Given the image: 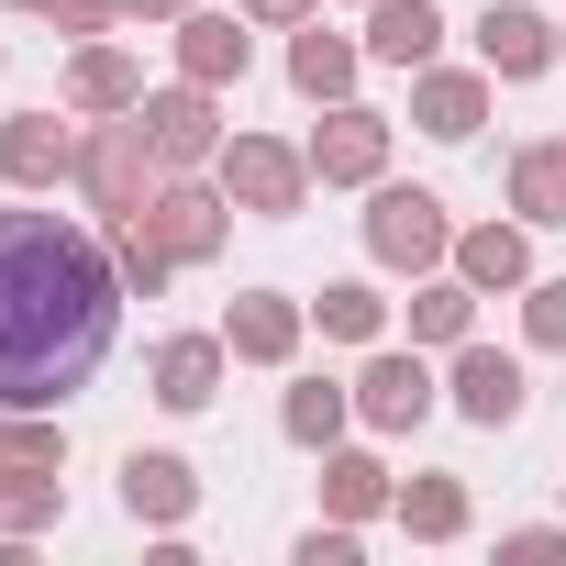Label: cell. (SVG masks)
<instances>
[{
	"mask_svg": "<svg viewBox=\"0 0 566 566\" xmlns=\"http://www.w3.org/2000/svg\"><path fill=\"white\" fill-rule=\"evenodd\" d=\"M123 266L56 211H0V411H56L101 378Z\"/></svg>",
	"mask_w": 566,
	"mask_h": 566,
	"instance_id": "6da1fadb",
	"label": "cell"
},
{
	"mask_svg": "<svg viewBox=\"0 0 566 566\" xmlns=\"http://www.w3.org/2000/svg\"><path fill=\"white\" fill-rule=\"evenodd\" d=\"M156 145H145V123L134 112H101V134L78 145V189H90V211H112V222H134L145 200H156Z\"/></svg>",
	"mask_w": 566,
	"mask_h": 566,
	"instance_id": "7a4b0ae2",
	"label": "cell"
},
{
	"mask_svg": "<svg viewBox=\"0 0 566 566\" xmlns=\"http://www.w3.org/2000/svg\"><path fill=\"white\" fill-rule=\"evenodd\" d=\"M134 222H145L178 266H211V255L233 244V189H222V178H156V200H145Z\"/></svg>",
	"mask_w": 566,
	"mask_h": 566,
	"instance_id": "3957f363",
	"label": "cell"
},
{
	"mask_svg": "<svg viewBox=\"0 0 566 566\" xmlns=\"http://www.w3.org/2000/svg\"><path fill=\"white\" fill-rule=\"evenodd\" d=\"M211 167H222L233 211H266V222L312 200V145H266V134H233V145H222Z\"/></svg>",
	"mask_w": 566,
	"mask_h": 566,
	"instance_id": "277c9868",
	"label": "cell"
},
{
	"mask_svg": "<svg viewBox=\"0 0 566 566\" xmlns=\"http://www.w3.org/2000/svg\"><path fill=\"white\" fill-rule=\"evenodd\" d=\"M134 123H145V145H156V167H167V178H189V167H211V156H222V112H211V90H200V78L145 90V101H134Z\"/></svg>",
	"mask_w": 566,
	"mask_h": 566,
	"instance_id": "5b68a950",
	"label": "cell"
},
{
	"mask_svg": "<svg viewBox=\"0 0 566 566\" xmlns=\"http://www.w3.org/2000/svg\"><path fill=\"white\" fill-rule=\"evenodd\" d=\"M367 255H378V266H444V255H455L444 200H433V189H378V200H367Z\"/></svg>",
	"mask_w": 566,
	"mask_h": 566,
	"instance_id": "8992f818",
	"label": "cell"
},
{
	"mask_svg": "<svg viewBox=\"0 0 566 566\" xmlns=\"http://www.w3.org/2000/svg\"><path fill=\"white\" fill-rule=\"evenodd\" d=\"M378 167H389V123L356 112V101H334L323 134H312V178H323V189H367Z\"/></svg>",
	"mask_w": 566,
	"mask_h": 566,
	"instance_id": "52a82bcc",
	"label": "cell"
},
{
	"mask_svg": "<svg viewBox=\"0 0 566 566\" xmlns=\"http://www.w3.org/2000/svg\"><path fill=\"white\" fill-rule=\"evenodd\" d=\"M0 178H12V189H56V178H78V134H67L56 112H12V123H0Z\"/></svg>",
	"mask_w": 566,
	"mask_h": 566,
	"instance_id": "ba28073f",
	"label": "cell"
},
{
	"mask_svg": "<svg viewBox=\"0 0 566 566\" xmlns=\"http://www.w3.org/2000/svg\"><path fill=\"white\" fill-rule=\"evenodd\" d=\"M478 67L489 78H544L555 67V23L522 12V0H489V12H478Z\"/></svg>",
	"mask_w": 566,
	"mask_h": 566,
	"instance_id": "9c48e42d",
	"label": "cell"
},
{
	"mask_svg": "<svg viewBox=\"0 0 566 566\" xmlns=\"http://www.w3.org/2000/svg\"><path fill=\"white\" fill-rule=\"evenodd\" d=\"M411 123H422L433 145H467V134L489 123V67H422V90H411Z\"/></svg>",
	"mask_w": 566,
	"mask_h": 566,
	"instance_id": "30bf717a",
	"label": "cell"
},
{
	"mask_svg": "<svg viewBox=\"0 0 566 566\" xmlns=\"http://www.w3.org/2000/svg\"><path fill=\"white\" fill-rule=\"evenodd\" d=\"M222 356H233L222 334H167L156 345V400L167 411H211L222 400Z\"/></svg>",
	"mask_w": 566,
	"mask_h": 566,
	"instance_id": "8fae6325",
	"label": "cell"
},
{
	"mask_svg": "<svg viewBox=\"0 0 566 566\" xmlns=\"http://www.w3.org/2000/svg\"><path fill=\"white\" fill-rule=\"evenodd\" d=\"M244 12H178V78H200V90H222V78H244Z\"/></svg>",
	"mask_w": 566,
	"mask_h": 566,
	"instance_id": "7c38bea8",
	"label": "cell"
},
{
	"mask_svg": "<svg viewBox=\"0 0 566 566\" xmlns=\"http://www.w3.org/2000/svg\"><path fill=\"white\" fill-rule=\"evenodd\" d=\"M356 411H367L378 433H411V422L433 411V378H422V356H367V378H356Z\"/></svg>",
	"mask_w": 566,
	"mask_h": 566,
	"instance_id": "4fadbf2b",
	"label": "cell"
},
{
	"mask_svg": "<svg viewBox=\"0 0 566 566\" xmlns=\"http://www.w3.org/2000/svg\"><path fill=\"white\" fill-rule=\"evenodd\" d=\"M222 345H233L244 367H290V356H301V301H277V290H255V301H233V323H222Z\"/></svg>",
	"mask_w": 566,
	"mask_h": 566,
	"instance_id": "5bb4252c",
	"label": "cell"
},
{
	"mask_svg": "<svg viewBox=\"0 0 566 566\" xmlns=\"http://www.w3.org/2000/svg\"><path fill=\"white\" fill-rule=\"evenodd\" d=\"M433 45H444L433 0H367V56L378 67H433Z\"/></svg>",
	"mask_w": 566,
	"mask_h": 566,
	"instance_id": "9a60e30c",
	"label": "cell"
},
{
	"mask_svg": "<svg viewBox=\"0 0 566 566\" xmlns=\"http://www.w3.org/2000/svg\"><path fill=\"white\" fill-rule=\"evenodd\" d=\"M455 411H467V422H489V433H500V422H522V367H511L500 345H467V356H455Z\"/></svg>",
	"mask_w": 566,
	"mask_h": 566,
	"instance_id": "2e32d148",
	"label": "cell"
},
{
	"mask_svg": "<svg viewBox=\"0 0 566 566\" xmlns=\"http://www.w3.org/2000/svg\"><path fill=\"white\" fill-rule=\"evenodd\" d=\"M145 101V67L123 45H78L67 56V112H134Z\"/></svg>",
	"mask_w": 566,
	"mask_h": 566,
	"instance_id": "e0dca14e",
	"label": "cell"
},
{
	"mask_svg": "<svg viewBox=\"0 0 566 566\" xmlns=\"http://www.w3.org/2000/svg\"><path fill=\"white\" fill-rule=\"evenodd\" d=\"M189 500H200L189 455H123V511L134 522H189Z\"/></svg>",
	"mask_w": 566,
	"mask_h": 566,
	"instance_id": "ac0fdd59",
	"label": "cell"
},
{
	"mask_svg": "<svg viewBox=\"0 0 566 566\" xmlns=\"http://www.w3.org/2000/svg\"><path fill=\"white\" fill-rule=\"evenodd\" d=\"M455 277L467 290H533V244L511 222H478V233H455Z\"/></svg>",
	"mask_w": 566,
	"mask_h": 566,
	"instance_id": "d6986e66",
	"label": "cell"
},
{
	"mask_svg": "<svg viewBox=\"0 0 566 566\" xmlns=\"http://www.w3.org/2000/svg\"><path fill=\"white\" fill-rule=\"evenodd\" d=\"M345 411H356V389H334V378H301L290 400H277V433H290V444H312V455H334Z\"/></svg>",
	"mask_w": 566,
	"mask_h": 566,
	"instance_id": "ffe728a7",
	"label": "cell"
},
{
	"mask_svg": "<svg viewBox=\"0 0 566 566\" xmlns=\"http://www.w3.org/2000/svg\"><path fill=\"white\" fill-rule=\"evenodd\" d=\"M290 90H301V101H345V90H356V45L323 34V23L290 34Z\"/></svg>",
	"mask_w": 566,
	"mask_h": 566,
	"instance_id": "44dd1931",
	"label": "cell"
},
{
	"mask_svg": "<svg viewBox=\"0 0 566 566\" xmlns=\"http://www.w3.org/2000/svg\"><path fill=\"white\" fill-rule=\"evenodd\" d=\"M511 211L522 222H566V145H522L511 156Z\"/></svg>",
	"mask_w": 566,
	"mask_h": 566,
	"instance_id": "7402d4cb",
	"label": "cell"
},
{
	"mask_svg": "<svg viewBox=\"0 0 566 566\" xmlns=\"http://www.w3.org/2000/svg\"><path fill=\"white\" fill-rule=\"evenodd\" d=\"M56 511H67L56 467H0V533H45Z\"/></svg>",
	"mask_w": 566,
	"mask_h": 566,
	"instance_id": "603a6c76",
	"label": "cell"
},
{
	"mask_svg": "<svg viewBox=\"0 0 566 566\" xmlns=\"http://www.w3.org/2000/svg\"><path fill=\"white\" fill-rule=\"evenodd\" d=\"M400 522H411V544H455L467 533V489L455 478H411L400 489Z\"/></svg>",
	"mask_w": 566,
	"mask_h": 566,
	"instance_id": "cb8c5ba5",
	"label": "cell"
},
{
	"mask_svg": "<svg viewBox=\"0 0 566 566\" xmlns=\"http://www.w3.org/2000/svg\"><path fill=\"white\" fill-rule=\"evenodd\" d=\"M323 500H334V522H367L389 500V467L378 455H323Z\"/></svg>",
	"mask_w": 566,
	"mask_h": 566,
	"instance_id": "d4e9b609",
	"label": "cell"
},
{
	"mask_svg": "<svg viewBox=\"0 0 566 566\" xmlns=\"http://www.w3.org/2000/svg\"><path fill=\"white\" fill-rule=\"evenodd\" d=\"M467 312H478L467 277H433V290L411 301V334H422V345H467Z\"/></svg>",
	"mask_w": 566,
	"mask_h": 566,
	"instance_id": "484cf974",
	"label": "cell"
},
{
	"mask_svg": "<svg viewBox=\"0 0 566 566\" xmlns=\"http://www.w3.org/2000/svg\"><path fill=\"white\" fill-rule=\"evenodd\" d=\"M312 312H323V334H345V345H378V323H389V301L367 290V277H345V290H323Z\"/></svg>",
	"mask_w": 566,
	"mask_h": 566,
	"instance_id": "4316f807",
	"label": "cell"
},
{
	"mask_svg": "<svg viewBox=\"0 0 566 566\" xmlns=\"http://www.w3.org/2000/svg\"><path fill=\"white\" fill-rule=\"evenodd\" d=\"M112 266H123V290H134V301H156V290H167V266H178V255H167V244H156L145 222H123V233H112Z\"/></svg>",
	"mask_w": 566,
	"mask_h": 566,
	"instance_id": "83f0119b",
	"label": "cell"
},
{
	"mask_svg": "<svg viewBox=\"0 0 566 566\" xmlns=\"http://www.w3.org/2000/svg\"><path fill=\"white\" fill-rule=\"evenodd\" d=\"M0 467H67V433H56V422H23V411H0Z\"/></svg>",
	"mask_w": 566,
	"mask_h": 566,
	"instance_id": "f1b7e54d",
	"label": "cell"
},
{
	"mask_svg": "<svg viewBox=\"0 0 566 566\" xmlns=\"http://www.w3.org/2000/svg\"><path fill=\"white\" fill-rule=\"evenodd\" d=\"M522 334L544 356H566V277H533V290H522Z\"/></svg>",
	"mask_w": 566,
	"mask_h": 566,
	"instance_id": "f546056e",
	"label": "cell"
},
{
	"mask_svg": "<svg viewBox=\"0 0 566 566\" xmlns=\"http://www.w3.org/2000/svg\"><path fill=\"white\" fill-rule=\"evenodd\" d=\"M45 12H56V34H101V23L134 12V0H45Z\"/></svg>",
	"mask_w": 566,
	"mask_h": 566,
	"instance_id": "4dcf8cb0",
	"label": "cell"
},
{
	"mask_svg": "<svg viewBox=\"0 0 566 566\" xmlns=\"http://www.w3.org/2000/svg\"><path fill=\"white\" fill-rule=\"evenodd\" d=\"M301 566H356V522H334V533H301Z\"/></svg>",
	"mask_w": 566,
	"mask_h": 566,
	"instance_id": "1f68e13d",
	"label": "cell"
},
{
	"mask_svg": "<svg viewBox=\"0 0 566 566\" xmlns=\"http://www.w3.org/2000/svg\"><path fill=\"white\" fill-rule=\"evenodd\" d=\"M244 23H312V0H233Z\"/></svg>",
	"mask_w": 566,
	"mask_h": 566,
	"instance_id": "d6a6232c",
	"label": "cell"
},
{
	"mask_svg": "<svg viewBox=\"0 0 566 566\" xmlns=\"http://www.w3.org/2000/svg\"><path fill=\"white\" fill-rule=\"evenodd\" d=\"M134 12H189V0H134Z\"/></svg>",
	"mask_w": 566,
	"mask_h": 566,
	"instance_id": "836d02e7",
	"label": "cell"
},
{
	"mask_svg": "<svg viewBox=\"0 0 566 566\" xmlns=\"http://www.w3.org/2000/svg\"><path fill=\"white\" fill-rule=\"evenodd\" d=\"M555 56H566V23H555Z\"/></svg>",
	"mask_w": 566,
	"mask_h": 566,
	"instance_id": "e575fe53",
	"label": "cell"
},
{
	"mask_svg": "<svg viewBox=\"0 0 566 566\" xmlns=\"http://www.w3.org/2000/svg\"><path fill=\"white\" fill-rule=\"evenodd\" d=\"M23 12H45V0H23Z\"/></svg>",
	"mask_w": 566,
	"mask_h": 566,
	"instance_id": "d590c367",
	"label": "cell"
}]
</instances>
